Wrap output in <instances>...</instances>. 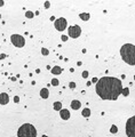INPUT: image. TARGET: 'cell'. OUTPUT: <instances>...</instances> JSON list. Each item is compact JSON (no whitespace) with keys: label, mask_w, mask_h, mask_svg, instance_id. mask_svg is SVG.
Returning a JSON list of instances; mask_svg holds the SVG:
<instances>
[{"label":"cell","mask_w":135,"mask_h":137,"mask_svg":"<svg viewBox=\"0 0 135 137\" xmlns=\"http://www.w3.org/2000/svg\"><path fill=\"white\" fill-rule=\"evenodd\" d=\"M95 91L104 101H117L122 91V80L114 77H103L95 85Z\"/></svg>","instance_id":"cell-1"},{"label":"cell","mask_w":135,"mask_h":137,"mask_svg":"<svg viewBox=\"0 0 135 137\" xmlns=\"http://www.w3.org/2000/svg\"><path fill=\"white\" fill-rule=\"evenodd\" d=\"M120 56L128 65H135V46L133 43H125L120 48Z\"/></svg>","instance_id":"cell-2"},{"label":"cell","mask_w":135,"mask_h":137,"mask_svg":"<svg viewBox=\"0 0 135 137\" xmlns=\"http://www.w3.org/2000/svg\"><path fill=\"white\" fill-rule=\"evenodd\" d=\"M17 137H37V129L31 124H23L17 130Z\"/></svg>","instance_id":"cell-3"},{"label":"cell","mask_w":135,"mask_h":137,"mask_svg":"<svg viewBox=\"0 0 135 137\" xmlns=\"http://www.w3.org/2000/svg\"><path fill=\"white\" fill-rule=\"evenodd\" d=\"M126 135L127 137H135V116L130 117L126 122Z\"/></svg>","instance_id":"cell-4"},{"label":"cell","mask_w":135,"mask_h":137,"mask_svg":"<svg viewBox=\"0 0 135 137\" xmlns=\"http://www.w3.org/2000/svg\"><path fill=\"white\" fill-rule=\"evenodd\" d=\"M10 41L15 47L17 48H23L25 46V39L21 34H12L10 35Z\"/></svg>","instance_id":"cell-5"},{"label":"cell","mask_w":135,"mask_h":137,"mask_svg":"<svg viewBox=\"0 0 135 137\" xmlns=\"http://www.w3.org/2000/svg\"><path fill=\"white\" fill-rule=\"evenodd\" d=\"M68 34L70 38L77 39L81 34V27L79 25H71V26L68 27Z\"/></svg>","instance_id":"cell-6"},{"label":"cell","mask_w":135,"mask_h":137,"mask_svg":"<svg viewBox=\"0 0 135 137\" xmlns=\"http://www.w3.org/2000/svg\"><path fill=\"white\" fill-rule=\"evenodd\" d=\"M54 26L57 31H64L68 26V22L64 17H60V18L55 19L54 22Z\"/></svg>","instance_id":"cell-7"},{"label":"cell","mask_w":135,"mask_h":137,"mask_svg":"<svg viewBox=\"0 0 135 137\" xmlns=\"http://www.w3.org/2000/svg\"><path fill=\"white\" fill-rule=\"evenodd\" d=\"M9 103V96L7 93H1L0 94V104L1 105H7Z\"/></svg>","instance_id":"cell-8"},{"label":"cell","mask_w":135,"mask_h":137,"mask_svg":"<svg viewBox=\"0 0 135 137\" xmlns=\"http://www.w3.org/2000/svg\"><path fill=\"white\" fill-rule=\"evenodd\" d=\"M60 116H61V119H63V120H69L70 119V111L68 109H62L60 111Z\"/></svg>","instance_id":"cell-9"},{"label":"cell","mask_w":135,"mask_h":137,"mask_svg":"<svg viewBox=\"0 0 135 137\" xmlns=\"http://www.w3.org/2000/svg\"><path fill=\"white\" fill-rule=\"evenodd\" d=\"M81 108V103H80V101H78V100H73L72 102H71V109L72 110H79V109Z\"/></svg>","instance_id":"cell-10"},{"label":"cell","mask_w":135,"mask_h":137,"mask_svg":"<svg viewBox=\"0 0 135 137\" xmlns=\"http://www.w3.org/2000/svg\"><path fill=\"white\" fill-rule=\"evenodd\" d=\"M40 97L44 98V100H47L49 97V90L47 88H42L40 89Z\"/></svg>","instance_id":"cell-11"},{"label":"cell","mask_w":135,"mask_h":137,"mask_svg":"<svg viewBox=\"0 0 135 137\" xmlns=\"http://www.w3.org/2000/svg\"><path fill=\"white\" fill-rule=\"evenodd\" d=\"M52 73L54 75H58V74H61L62 73V71H63V69L61 66H58V65H56V66H54V67H52Z\"/></svg>","instance_id":"cell-12"},{"label":"cell","mask_w":135,"mask_h":137,"mask_svg":"<svg viewBox=\"0 0 135 137\" xmlns=\"http://www.w3.org/2000/svg\"><path fill=\"white\" fill-rule=\"evenodd\" d=\"M53 108H54L55 111H61L62 110V102H60V101L55 102L54 104H53Z\"/></svg>","instance_id":"cell-13"},{"label":"cell","mask_w":135,"mask_h":137,"mask_svg":"<svg viewBox=\"0 0 135 137\" xmlns=\"http://www.w3.org/2000/svg\"><path fill=\"white\" fill-rule=\"evenodd\" d=\"M81 116L84 117V118H89L90 117V110L88 108H85L82 110V112H81Z\"/></svg>","instance_id":"cell-14"},{"label":"cell","mask_w":135,"mask_h":137,"mask_svg":"<svg viewBox=\"0 0 135 137\" xmlns=\"http://www.w3.org/2000/svg\"><path fill=\"white\" fill-rule=\"evenodd\" d=\"M79 17H80L82 21H88V19L90 18V15H89V13H81L80 15H79Z\"/></svg>","instance_id":"cell-15"},{"label":"cell","mask_w":135,"mask_h":137,"mask_svg":"<svg viewBox=\"0 0 135 137\" xmlns=\"http://www.w3.org/2000/svg\"><path fill=\"white\" fill-rule=\"evenodd\" d=\"M110 133H111V134H117V133H118V128H117L116 125H112V126H111Z\"/></svg>","instance_id":"cell-16"},{"label":"cell","mask_w":135,"mask_h":137,"mask_svg":"<svg viewBox=\"0 0 135 137\" xmlns=\"http://www.w3.org/2000/svg\"><path fill=\"white\" fill-rule=\"evenodd\" d=\"M41 51V55H44V56H47V55H49V50L47 48H45V47H42V48L40 49Z\"/></svg>","instance_id":"cell-17"},{"label":"cell","mask_w":135,"mask_h":137,"mask_svg":"<svg viewBox=\"0 0 135 137\" xmlns=\"http://www.w3.org/2000/svg\"><path fill=\"white\" fill-rule=\"evenodd\" d=\"M33 16H34V14H33L32 11H30V10L25 11V17H26V18H33Z\"/></svg>","instance_id":"cell-18"},{"label":"cell","mask_w":135,"mask_h":137,"mask_svg":"<svg viewBox=\"0 0 135 137\" xmlns=\"http://www.w3.org/2000/svg\"><path fill=\"white\" fill-rule=\"evenodd\" d=\"M122 94L124 95V96H128L130 95V88H122Z\"/></svg>","instance_id":"cell-19"},{"label":"cell","mask_w":135,"mask_h":137,"mask_svg":"<svg viewBox=\"0 0 135 137\" xmlns=\"http://www.w3.org/2000/svg\"><path fill=\"white\" fill-rule=\"evenodd\" d=\"M58 83H60L58 79H53V80H52V85H53V86H58Z\"/></svg>","instance_id":"cell-20"},{"label":"cell","mask_w":135,"mask_h":137,"mask_svg":"<svg viewBox=\"0 0 135 137\" xmlns=\"http://www.w3.org/2000/svg\"><path fill=\"white\" fill-rule=\"evenodd\" d=\"M69 87H70L71 89H74V88H76V82H73V81H71V82L69 83Z\"/></svg>","instance_id":"cell-21"},{"label":"cell","mask_w":135,"mask_h":137,"mask_svg":"<svg viewBox=\"0 0 135 137\" xmlns=\"http://www.w3.org/2000/svg\"><path fill=\"white\" fill-rule=\"evenodd\" d=\"M88 77V71H84L82 72V78H87Z\"/></svg>","instance_id":"cell-22"},{"label":"cell","mask_w":135,"mask_h":137,"mask_svg":"<svg viewBox=\"0 0 135 137\" xmlns=\"http://www.w3.org/2000/svg\"><path fill=\"white\" fill-rule=\"evenodd\" d=\"M49 7H50V2L46 1V2H45V8H49Z\"/></svg>","instance_id":"cell-23"},{"label":"cell","mask_w":135,"mask_h":137,"mask_svg":"<svg viewBox=\"0 0 135 137\" xmlns=\"http://www.w3.org/2000/svg\"><path fill=\"white\" fill-rule=\"evenodd\" d=\"M14 102H15V103H18V102H20V97H18V96H15V97H14Z\"/></svg>","instance_id":"cell-24"},{"label":"cell","mask_w":135,"mask_h":137,"mask_svg":"<svg viewBox=\"0 0 135 137\" xmlns=\"http://www.w3.org/2000/svg\"><path fill=\"white\" fill-rule=\"evenodd\" d=\"M61 39H62V41H66L68 40V35H62Z\"/></svg>","instance_id":"cell-25"},{"label":"cell","mask_w":135,"mask_h":137,"mask_svg":"<svg viewBox=\"0 0 135 137\" xmlns=\"http://www.w3.org/2000/svg\"><path fill=\"white\" fill-rule=\"evenodd\" d=\"M97 81H98V79H97V78H93L92 82H93V83H97Z\"/></svg>","instance_id":"cell-26"},{"label":"cell","mask_w":135,"mask_h":137,"mask_svg":"<svg viewBox=\"0 0 135 137\" xmlns=\"http://www.w3.org/2000/svg\"><path fill=\"white\" fill-rule=\"evenodd\" d=\"M2 58H6V54H1V56H0V59Z\"/></svg>","instance_id":"cell-27"},{"label":"cell","mask_w":135,"mask_h":137,"mask_svg":"<svg viewBox=\"0 0 135 137\" xmlns=\"http://www.w3.org/2000/svg\"><path fill=\"white\" fill-rule=\"evenodd\" d=\"M4 5H5V2H4L2 0H0V7H2Z\"/></svg>","instance_id":"cell-28"},{"label":"cell","mask_w":135,"mask_h":137,"mask_svg":"<svg viewBox=\"0 0 135 137\" xmlns=\"http://www.w3.org/2000/svg\"><path fill=\"white\" fill-rule=\"evenodd\" d=\"M49 19H50V21H54V22H55V17H54V16H52Z\"/></svg>","instance_id":"cell-29"},{"label":"cell","mask_w":135,"mask_h":137,"mask_svg":"<svg viewBox=\"0 0 135 137\" xmlns=\"http://www.w3.org/2000/svg\"><path fill=\"white\" fill-rule=\"evenodd\" d=\"M42 137H48V136H47V135H42Z\"/></svg>","instance_id":"cell-30"},{"label":"cell","mask_w":135,"mask_h":137,"mask_svg":"<svg viewBox=\"0 0 135 137\" xmlns=\"http://www.w3.org/2000/svg\"><path fill=\"white\" fill-rule=\"evenodd\" d=\"M134 80H135V75H134Z\"/></svg>","instance_id":"cell-31"}]
</instances>
